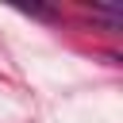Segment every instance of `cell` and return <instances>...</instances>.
<instances>
[]
</instances>
